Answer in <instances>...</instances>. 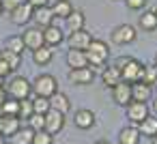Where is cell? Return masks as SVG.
I'll return each mask as SVG.
<instances>
[{
	"mask_svg": "<svg viewBox=\"0 0 157 144\" xmlns=\"http://www.w3.org/2000/svg\"><path fill=\"white\" fill-rule=\"evenodd\" d=\"M84 52H86V58H88V67L90 69H103L105 63H108V58H110L108 43L101 41V39H93L90 45Z\"/></svg>",
	"mask_w": 157,
	"mask_h": 144,
	"instance_id": "cell-1",
	"label": "cell"
},
{
	"mask_svg": "<svg viewBox=\"0 0 157 144\" xmlns=\"http://www.w3.org/2000/svg\"><path fill=\"white\" fill-rule=\"evenodd\" d=\"M5 93L9 99H15V101H22V99H28L33 95V82H28L24 75H13L7 84H5Z\"/></svg>",
	"mask_w": 157,
	"mask_h": 144,
	"instance_id": "cell-2",
	"label": "cell"
},
{
	"mask_svg": "<svg viewBox=\"0 0 157 144\" xmlns=\"http://www.w3.org/2000/svg\"><path fill=\"white\" fill-rule=\"evenodd\" d=\"M33 93H35L37 97L50 99L54 93H58V82H56V78H54L52 73H41V75H37L35 82H33Z\"/></svg>",
	"mask_w": 157,
	"mask_h": 144,
	"instance_id": "cell-3",
	"label": "cell"
},
{
	"mask_svg": "<svg viewBox=\"0 0 157 144\" xmlns=\"http://www.w3.org/2000/svg\"><path fill=\"white\" fill-rule=\"evenodd\" d=\"M136 37H138V32H136V28L131 24H121L110 35V39H112L114 45H129V43L136 41Z\"/></svg>",
	"mask_w": 157,
	"mask_h": 144,
	"instance_id": "cell-4",
	"label": "cell"
},
{
	"mask_svg": "<svg viewBox=\"0 0 157 144\" xmlns=\"http://www.w3.org/2000/svg\"><path fill=\"white\" fill-rule=\"evenodd\" d=\"M125 112H127V118H129L131 125H140V123L151 114V108H148V103H144V101H129V103L125 105Z\"/></svg>",
	"mask_w": 157,
	"mask_h": 144,
	"instance_id": "cell-5",
	"label": "cell"
},
{
	"mask_svg": "<svg viewBox=\"0 0 157 144\" xmlns=\"http://www.w3.org/2000/svg\"><path fill=\"white\" fill-rule=\"evenodd\" d=\"M11 15V24H15V26H26V24H30L33 22V13H35V7L33 5H28V2H22V5H17L13 11H9Z\"/></svg>",
	"mask_w": 157,
	"mask_h": 144,
	"instance_id": "cell-6",
	"label": "cell"
},
{
	"mask_svg": "<svg viewBox=\"0 0 157 144\" xmlns=\"http://www.w3.org/2000/svg\"><path fill=\"white\" fill-rule=\"evenodd\" d=\"M142 69H144V65H142L140 60H136V58H129V60H127V65L121 69L123 82H129V84H136V82H140V80H142Z\"/></svg>",
	"mask_w": 157,
	"mask_h": 144,
	"instance_id": "cell-7",
	"label": "cell"
},
{
	"mask_svg": "<svg viewBox=\"0 0 157 144\" xmlns=\"http://www.w3.org/2000/svg\"><path fill=\"white\" fill-rule=\"evenodd\" d=\"M22 39H24L26 50H39L41 45H45V41H43V28H39V26L26 28L22 32Z\"/></svg>",
	"mask_w": 157,
	"mask_h": 144,
	"instance_id": "cell-8",
	"label": "cell"
},
{
	"mask_svg": "<svg viewBox=\"0 0 157 144\" xmlns=\"http://www.w3.org/2000/svg\"><path fill=\"white\" fill-rule=\"evenodd\" d=\"M69 82H73L75 86H88V84L95 82V69H90V67L71 69L69 71Z\"/></svg>",
	"mask_w": 157,
	"mask_h": 144,
	"instance_id": "cell-9",
	"label": "cell"
},
{
	"mask_svg": "<svg viewBox=\"0 0 157 144\" xmlns=\"http://www.w3.org/2000/svg\"><path fill=\"white\" fill-rule=\"evenodd\" d=\"M112 101L121 108H125L129 101H133L131 97V84L129 82H118L114 88H112Z\"/></svg>",
	"mask_w": 157,
	"mask_h": 144,
	"instance_id": "cell-10",
	"label": "cell"
},
{
	"mask_svg": "<svg viewBox=\"0 0 157 144\" xmlns=\"http://www.w3.org/2000/svg\"><path fill=\"white\" fill-rule=\"evenodd\" d=\"M43 41H45L48 47H58V45L65 41V32H63V28L56 26V24L45 26V28H43Z\"/></svg>",
	"mask_w": 157,
	"mask_h": 144,
	"instance_id": "cell-11",
	"label": "cell"
},
{
	"mask_svg": "<svg viewBox=\"0 0 157 144\" xmlns=\"http://www.w3.org/2000/svg\"><path fill=\"white\" fill-rule=\"evenodd\" d=\"M63 127H65V114H60V112H56V110H50L48 114H45V131L48 133H52V135H56V133H60L63 131Z\"/></svg>",
	"mask_w": 157,
	"mask_h": 144,
	"instance_id": "cell-12",
	"label": "cell"
},
{
	"mask_svg": "<svg viewBox=\"0 0 157 144\" xmlns=\"http://www.w3.org/2000/svg\"><path fill=\"white\" fill-rule=\"evenodd\" d=\"M20 127H22V120H20L17 116L0 114V133H2L5 138H13Z\"/></svg>",
	"mask_w": 157,
	"mask_h": 144,
	"instance_id": "cell-13",
	"label": "cell"
},
{
	"mask_svg": "<svg viewBox=\"0 0 157 144\" xmlns=\"http://www.w3.org/2000/svg\"><path fill=\"white\" fill-rule=\"evenodd\" d=\"M69 47L71 50H86L88 45H90V41H93V37H90V32H86L84 28L82 30H75V32H69Z\"/></svg>",
	"mask_w": 157,
	"mask_h": 144,
	"instance_id": "cell-14",
	"label": "cell"
},
{
	"mask_svg": "<svg viewBox=\"0 0 157 144\" xmlns=\"http://www.w3.org/2000/svg\"><path fill=\"white\" fill-rule=\"evenodd\" d=\"M73 123L78 129H93L95 127V112L93 110H78L73 116Z\"/></svg>",
	"mask_w": 157,
	"mask_h": 144,
	"instance_id": "cell-15",
	"label": "cell"
},
{
	"mask_svg": "<svg viewBox=\"0 0 157 144\" xmlns=\"http://www.w3.org/2000/svg\"><path fill=\"white\" fill-rule=\"evenodd\" d=\"M33 22H35L39 28H45V26L54 24V13H52V9H50V7H39V9H35Z\"/></svg>",
	"mask_w": 157,
	"mask_h": 144,
	"instance_id": "cell-16",
	"label": "cell"
},
{
	"mask_svg": "<svg viewBox=\"0 0 157 144\" xmlns=\"http://www.w3.org/2000/svg\"><path fill=\"white\" fill-rule=\"evenodd\" d=\"M67 65L71 67V69H80V67H88V58H86V52L84 50H71L69 47V52H67Z\"/></svg>",
	"mask_w": 157,
	"mask_h": 144,
	"instance_id": "cell-17",
	"label": "cell"
},
{
	"mask_svg": "<svg viewBox=\"0 0 157 144\" xmlns=\"http://www.w3.org/2000/svg\"><path fill=\"white\" fill-rule=\"evenodd\" d=\"M131 97H133V101H151V97H153V86H148V84H144V82H136V84H131Z\"/></svg>",
	"mask_w": 157,
	"mask_h": 144,
	"instance_id": "cell-18",
	"label": "cell"
},
{
	"mask_svg": "<svg viewBox=\"0 0 157 144\" xmlns=\"http://www.w3.org/2000/svg\"><path fill=\"white\" fill-rule=\"evenodd\" d=\"M50 108L52 110H56V112H60V114H67L69 110H71V101H69V97L65 95V93H54L52 97H50Z\"/></svg>",
	"mask_w": 157,
	"mask_h": 144,
	"instance_id": "cell-19",
	"label": "cell"
},
{
	"mask_svg": "<svg viewBox=\"0 0 157 144\" xmlns=\"http://www.w3.org/2000/svg\"><path fill=\"white\" fill-rule=\"evenodd\" d=\"M140 138L142 135H140L138 127L136 125H127L118 133V144H140Z\"/></svg>",
	"mask_w": 157,
	"mask_h": 144,
	"instance_id": "cell-20",
	"label": "cell"
},
{
	"mask_svg": "<svg viewBox=\"0 0 157 144\" xmlns=\"http://www.w3.org/2000/svg\"><path fill=\"white\" fill-rule=\"evenodd\" d=\"M65 24H67L69 32L82 30V28H84V24H86V15H84L82 11L73 9V11H71V15H67V17H65Z\"/></svg>",
	"mask_w": 157,
	"mask_h": 144,
	"instance_id": "cell-21",
	"label": "cell"
},
{
	"mask_svg": "<svg viewBox=\"0 0 157 144\" xmlns=\"http://www.w3.org/2000/svg\"><path fill=\"white\" fill-rule=\"evenodd\" d=\"M52 58H54V47L41 45L39 50H33V60H35V65H39V67L50 65V63H52Z\"/></svg>",
	"mask_w": 157,
	"mask_h": 144,
	"instance_id": "cell-22",
	"label": "cell"
},
{
	"mask_svg": "<svg viewBox=\"0 0 157 144\" xmlns=\"http://www.w3.org/2000/svg\"><path fill=\"white\" fill-rule=\"evenodd\" d=\"M138 127V131H140V135H146V138H155L157 135V116H153V114H148L140 125H136Z\"/></svg>",
	"mask_w": 157,
	"mask_h": 144,
	"instance_id": "cell-23",
	"label": "cell"
},
{
	"mask_svg": "<svg viewBox=\"0 0 157 144\" xmlns=\"http://www.w3.org/2000/svg\"><path fill=\"white\" fill-rule=\"evenodd\" d=\"M50 9H52V13H54V20H65L67 15H71L73 5H71V0H56Z\"/></svg>",
	"mask_w": 157,
	"mask_h": 144,
	"instance_id": "cell-24",
	"label": "cell"
},
{
	"mask_svg": "<svg viewBox=\"0 0 157 144\" xmlns=\"http://www.w3.org/2000/svg\"><path fill=\"white\" fill-rule=\"evenodd\" d=\"M101 80H103V84H105L108 88H114L118 82H123L121 69H116L114 65H112V67H108V69H103V73H101Z\"/></svg>",
	"mask_w": 157,
	"mask_h": 144,
	"instance_id": "cell-25",
	"label": "cell"
},
{
	"mask_svg": "<svg viewBox=\"0 0 157 144\" xmlns=\"http://www.w3.org/2000/svg\"><path fill=\"white\" fill-rule=\"evenodd\" d=\"M138 26L144 30V32H153L157 30V13L155 11H144L138 20Z\"/></svg>",
	"mask_w": 157,
	"mask_h": 144,
	"instance_id": "cell-26",
	"label": "cell"
},
{
	"mask_svg": "<svg viewBox=\"0 0 157 144\" xmlns=\"http://www.w3.org/2000/svg\"><path fill=\"white\" fill-rule=\"evenodd\" d=\"M5 50H11V52H15V54H20V56H22V54H24V50H26L22 35H11V37H7Z\"/></svg>",
	"mask_w": 157,
	"mask_h": 144,
	"instance_id": "cell-27",
	"label": "cell"
},
{
	"mask_svg": "<svg viewBox=\"0 0 157 144\" xmlns=\"http://www.w3.org/2000/svg\"><path fill=\"white\" fill-rule=\"evenodd\" d=\"M33 135H35V131L26 125V127H20L11 140H13V144H33Z\"/></svg>",
	"mask_w": 157,
	"mask_h": 144,
	"instance_id": "cell-28",
	"label": "cell"
},
{
	"mask_svg": "<svg viewBox=\"0 0 157 144\" xmlns=\"http://www.w3.org/2000/svg\"><path fill=\"white\" fill-rule=\"evenodd\" d=\"M140 82H144V84H148V86H155L157 84V67L155 65H144V69H142V80Z\"/></svg>",
	"mask_w": 157,
	"mask_h": 144,
	"instance_id": "cell-29",
	"label": "cell"
},
{
	"mask_svg": "<svg viewBox=\"0 0 157 144\" xmlns=\"http://www.w3.org/2000/svg\"><path fill=\"white\" fill-rule=\"evenodd\" d=\"M0 58H5V60H7V65H9L13 71L22 65V56H20V54H15V52H11V50H0Z\"/></svg>",
	"mask_w": 157,
	"mask_h": 144,
	"instance_id": "cell-30",
	"label": "cell"
},
{
	"mask_svg": "<svg viewBox=\"0 0 157 144\" xmlns=\"http://www.w3.org/2000/svg\"><path fill=\"white\" fill-rule=\"evenodd\" d=\"M33 101V112H37V114H48L52 108H50V99H45V97H33L30 99Z\"/></svg>",
	"mask_w": 157,
	"mask_h": 144,
	"instance_id": "cell-31",
	"label": "cell"
},
{
	"mask_svg": "<svg viewBox=\"0 0 157 144\" xmlns=\"http://www.w3.org/2000/svg\"><path fill=\"white\" fill-rule=\"evenodd\" d=\"M26 125H28L33 131H41V129L45 127V114H37V112H33V114L26 118Z\"/></svg>",
	"mask_w": 157,
	"mask_h": 144,
	"instance_id": "cell-32",
	"label": "cell"
},
{
	"mask_svg": "<svg viewBox=\"0 0 157 144\" xmlns=\"http://www.w3.org/2000/svg\"><path fill=\"white\" fill-rule=\"evenodd\" d=\"M30 114H33V101H30V97H28V99H22V101H20L17 118H20V120H26Z\"/></svg>",
	"mask_w": 157,
	"mask_h": 144,
	"instance_id": "cell-33",
	"label": "cell"
},
{
	"mask_svg": "<svg viewBox=\"0 0 157 144\" xmlns=\"http://www.w3.org/2000/svg\"><path fill=\"white\" fill-rule=\"evenodd\" d=\"M33 144H54V135L48 133L45 129L35 131V135H33Z\"/></svg>",
	"mask_w": 157,
	"mask_h": 144,
	"instance_id": "cell-34",
	"label": "cell"
},
{
	"mask_svg": "<svg viewBox=\"0 0 157 144\" xmlns=\"http://www.w3.org/2000/svg\"><path fill=\"white\" fill-rule=\"evenodd\" d=\"M146 2H148V0H125L127 9H131V11H142L146 7Z\"/></svg>",
	"mask_w": 157,
	"mask_h": 144,
	"instance_id": "cell-35",
	"label": "cell"
},
{
	"mask_svg": "<svg viewBox=\"0 0 157 144\" xmlns=\"http://www.w3.org/2000/svg\"><path fill=\"white\" fill-rule=\"evenodd\" d=\"M0 2H2V9H5V11H13L17 5L26 2V0H0Z\"/></svg>",
	"mask_w": 157,
	"mask_h": 144,
	"instance_id": "cell-36",
	"label": "cell"
},
{
	"mask_svg": "<svg viewBox=\"0 0 157 144\" xmlns=\"http://www.w3.org/2000/svg\"><path fill=\"white\" fill-rule=\"evenodd\" d=\"M11 73H13V69L7 65L5 58H0V78H7V75H11Z\"/></svg>",
	"mask_w": 157,
	"mask_h": 144,
	"instance_id": "cell-37",
	"label": "cell"
},
{
	"mask_svg": "<svg viewBox=\"0 0 157 144\" xmlns=\"http://www.w3.org/2000/svg\"><path fill=\"white\" fill-rule=\"evenodd\" d=\"M28 5H33L35 9H39V7H50V0H26Z\"/></svg>",
	"mask_w": 157,
	"mask_h": 144,
	"instance_id": "cell-38",
	"label": "cell"
},
{
	"mask_svg": "<svg viewBox=\"0 0 157 144\" xmlns=\"http://www.w3.org/2000/svg\"><path fill=\"white\" fill-rule=\"evenodd\" d=\"M129 58H131V56H118V58L114 60V67H116V69H123V67L127 65V60H129Z\"/></svg>",
	"mask_w": 157,
	"mask_h": 144,
	"instance_id": "cell-39",
	"label": "cell"
},
{
	"mask_svg": "<svg viewBox=\"0 0 157 144\" xmlns=\"http://www.w3.org/2000/svg\"><path fill=\"white\" fill-rule=\"evenodd\" d=\"M5 99H7V93H5V88H0V105L5 103Z\"/></svg>",
	"mask_w": 157,
	"mask_h": 144,
	"instance_id": "cell-40",
	"label": "cell"
},
{
	"mask_svg": "<svg viewBox=\"0 0 157 144\" xmlns=\"http://www.w3.org/2000/svg\"><path fill=\"white\" fill-rule=\"evenodd\" d=\"M93 144H110L108 140H97V142H93Z\"/></svg>",
	"mask_w": 157,
	"mask_h": 144,
	"instance_id": "cell-41",
	"label": "cell"
},
{
	"mask_svg": "<svg viewBox=\"0 0 157 144\" xmlns=\"http://www.w3.org/2000/svg\"><path fill=\"white\" fill-rule=\"evenodd\" d=\"M5 142H7V138H5L2 133H0V144H5Z\"/></svg>",
	"mask_w": 157,
	"mask_h": 144,
	"instance_id": "cell-42",
	"label": "cell"
},
{
	"mask_svg": "<svg viewBox=\"0 0 157 144\" xmlns=\"http://www.w3.org/2000/svg\"><path fill=\"white\" fill-rule=\"evenodd\" d=\"M0 88H5V78H0Z\"/></svg>",
	"mask_w": 157,
	"mask_h": 144,
	"instance_id": "cell-43",
	"label": "cell"
},
{
	"mask_svg": "<svg viewBox=\"0 0 157 144\" xmlns=\"http://www.w3.org/2000/svg\"><path fill=\"white\" fill-rule=\"evenodd\" d=\"M151 142H153V144H157V135H155V138H151Z\"/></svg>",
	"mask_w": 157,
	"mask_h": 144,
	"instance_id": "cell-44",
	"label": "cell"
},
{
	"mask_svg": "<svg viewBox=\"0 0 157 144\" xmlns=\"http://www.w3.org/2000/svg\"><path fill=\"white\" fill-rule=\"evenodd\" d=\"M5 13V9H2V2H0V15H2Z\"/></svg>",
	"mask_w": 157,
	"mask_h": 144,
	"instance_id": "cell-45",
	"label": "cell"
},
{
	"mask_svg": "<svg viewBox=\"0 0 157 144\" xmlns=\"http://www.w3.org/2000/svg\"><path fill=\"white\" fill-rule=\"evenodd\" d=\"M153 110H155V112H157V101H155V103H153Z\"/></svg>",
	"mask_w": 157,
	"mask_h": 144,
	"instance_id": "cell-46",
	"label": "cell"
},
{
	"mask_svg": "<svg viewBox=\"0 0 157 144\" xmlns=\"http://www.w3.org/2000/svg\"><path fill=\"white\" fill-rule=\"evenodd\" d=\"M153 65H155V67H157V52H155V63H153Z\"/></svg>",
	"mask_w": 157,
	"mask_h": 144,
	"instance_id": "cell-47",
	"label": "cell"
},
{
	"mask_svg": "<svg viewBox=\"0 0 157 144\" xmlns=\"http://www.w3.org/2000/svg\"><path fill=\"white\" fill-rule=\"evenodd\" d=\"M5 144H13V142H5Z\"/></svg>",
	"mask_w": 157,
	"mask_h": 144,
	"instance_id": "cell-48",
	"label": "cell"
},
{
	"mask_svg": "<svg viewBox=\"0 0 157 144\" xmlns=\"http://www.w3.org/2000/svg\"><path fill=\"white\" fill-rule=\"evenodd\" d=\"M155 90H157V84H155Z\"/></svg>",
	"mask_w": 157,
	"mask_h": 144,
	"instance_id": "cell-49",
	"label": "cell"
},
{
	"mask_svg": "<svg viewBox=\"0 0 157 144\" xmlns=\"http://www.w3.org/2000/svg\"><path fill=\"white\" fill-rule=\"evenodd\" d=\"M155 13H157V9H155Z\"/></svg>",
	"mask_w": 157,
	"mask_h": 144,
	"instance_id": "cell-50",
	"label": "cell"
}]
</instances>
